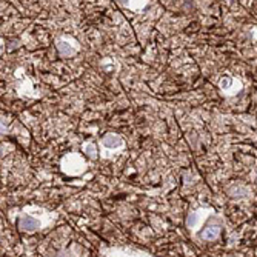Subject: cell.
Segmentation results:
<instances>
[{
    "mask_svg": "<svg viewBox=\"0 0 257 257\" xmlns=\"http://www.w3.org/2000/svg\"><path fill=\"white\" fill-rule=\"evenodd\" d=\"M214 211L211 208H200V209H194V211H190L188 216H186V228H188L191 232H196L200 229V226L209 219V216H213Z\"/></svg>",
    "mask_w": 257,
    "mask_h": 257,
    "instance_id": "cell-2",
    "label": "cell"
},
{
    "mask_svg": "<svg viewBox=\"0 0 257 257\" xmlns=\"http://www.w3.org/2000/svg\"><path fill=\"white\" fill-rule=\"evenodd\" d=\"M123 147H125V140L122 139V136L115 134V133H106V134L100 139V151H102V157H109V153L123 150Z\"/></svg>",
    "mask_w": 257,
    "mask_h": 257,
    "instance_id": "cell-3",
    "label": "cell"
},
{
    "mask_svg": "<svg viewBox=\"0 0 257 257\" xmlns=\"http://www.w3.org/2000/svg\"><path fill=\"white\" fill-rule=\"evenodd\" d=\"M56 48L62 57H73L80 51V45L71 36H62L56 42Z\"/></svg>",
    "mask_w": 257,
    "mask_h": 257,
    "instance_id": "cell-5",
    "label": "cell"
},
{
    "mask_svg": "<svg viewBox=\"0 0 257 257\" xmlns=\"http://www.w3.org/2000/svg\"><path fill=\"white\" fill-rule=\"evenodd\" d=\"M60 168L68 176H82L86 171V162L80 154L69 153L62 159Z\"/></svg>",
    "mask_w": 257,
    "mask_h": 257,
    "instance_id": "cell-1",
    "label": "cell"
},
{
    "mask_svg": "<svg viewBox=\"0 0 257 257\" xmlns=\"http://www.w3.org/2000/svg\"><path fill=\"white\" fill-rule=\"evenodd\" d=\"M219 88H220V91L223 92L225 96H234V94H237V92L242 89V82L239 79L225 76V77L220 79Z\"/></svg>",
    "mask_w": 257,
    "mask_h": 257,
    "instance_id": "cell-6",
    "label": "cell"
},
{
    "mask_svg": "<svg viewBox=\"0 0 257 257\" xmlns=\"http://www.w3.org/2000/svg\"><path fill=\"white\" fill-rule=\"evenodd\" d=\"M42 228V222L33 216H20L19 219V229L23 232H36Z\"/></svg>",
    "mask_w": 257,
    "mask_h": 257,
    "instance_id": "cell-7",
    "label": "cell"
},
{
    "mask_svg": "<svg viewBox=\"0 0 257 257\" xmlns=\"http://www.w3.org/2000/svg\"><path fill=\"white\" fill-rule=\"evenodd\" d=\"M83 153L91 159V160H96L99 157V151H97V145L94 142H91V140H88V142L83 144Z\"/></svg>",
    "mask_w": 257,
    "mask_h": 257,
    "instance_id": "cell-9",
    "label": "cell"
},
{
    "mask_svg": "<svg viewBox=\"0 0 257 257\" xmlns=\"http://www.w3.org/2000/svg\"><path fill=\"white\" fill-rule=\"evenodd\" d=\"M222 228H223V220L220 216L217 217H209L206 220V225L202 228L199 237L202 240H206V242H213L216 239H219L220 232H222Z\"/></svg>",
    "mask_w": 257,
    "mask_h": 257,
    "instance_id": "cell-4",
    "label": "cell"
},
{
    "mask_svg": "<svg viewBox=\"0 0 257 257\" xmlns=\"http://www.w3.org/2000/svg\"><path fill=\"white\" fill-rule=\"evenodd\" d=\"M117 2L123 8H128V10H133V11H139V10H142L148 4V0H117Z\"/></svg>",
    "mask_w": 257,
    "mask_h": 257,
    "instance_id": "cell-8",
    "label": "cell"
}]
</instances>
